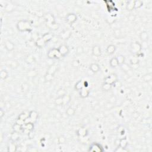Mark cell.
I'll list each match as a JSON object with an SVG mask.
<instances>
[{
  "mask_svg": "<svg viewBox=\"0 0 152 152\" xmlns=\"http://www.w3.org/2000/svg\"><path fill=\"white\" fill-rule=\"evenodd\" d=\"M17 28L20 31H30L31 30V25L29 21L20 20L17 23Z\"/></svg>",
  "mask_w": 152,
  "mask_h": 152,
  "instance_id": "1",
  "label": "cell"
},
{
  "mask_svg": "<svg viewBox=\"0 0 152 152\" xmlns=\"http://www.w3.org/2000/svg\"><path fill=\"white\" fill-rule=\"evenodd\" d=\"M45 20H46L47 26L51 29H57L58 28V26L55 22L54 16L50 14H48L45 16Z\"/></svg>",
  "mask_w": 152,
  "mask_h": 152,
  "instance_id": "2",
  "label": "cell"
},
{
  "mask_svg": "<svg viewBox=\"0 0 152 152\" xmlns=\"http://www.w3.org/2000/svg\"><path fill=\"white\" fill-rule=\"evenodd\" d=\"M48 57L49 59H60L62 57L61 55L60 54L58 48H52L49 51L47 54Z\"/></svg>",
  "mask_w": 152,
  "mask_h": 152,
  "instance_id": "3",
  "label": "cell"
},
{
  "mask_svg": "<svg viewBox=\"0 0 152 152\" xmlns=\"http://www.w3.org/2000/svg\"><path fill=\"white\" fill-rule=\"evenodd\" d=\"M70 101V97L67 96V94H64L63 96H60L55 99V103L58 105H62L64 104L67 103Z\"/></svg>",
  "mask_w": 152,
  "mask_h": 152,
  "instance_id": "4",
  "label": "cell"
},
{
  "mask_svg": "<svg viewBox=\"0 0 152 152\" xmlns=\"http://www.w3.org/2000/svg\"><path fill=\"white\" fill-rule=\"evenodd\" d=\"M118 81V76L116 74L112 73L104 79V83L113 85Z\"/></svg>",
  "mask_w": 152,
  "mask_h": 152,
  "instance_id": "5",
  "label": "cell"
},
{
  "mask_svg": "<svg viewBox=\"0 0 152 152\" xmlns=\"http://www.w3.org/2000/svg\"><path fill=\"white\" fill-rule=\"evenodd\" d=\"M38 118V112L35 111H32L29 112V117L27 118L25 121H24V122L34 123L36 121Z\"/></svg>",
  "mask_w": 152,
  "mask_h": 152,
  "instance_id": "6",
  "label": "cell"
},
{
  "mask_svg": "<svg viewBox=\"0 0 152 152\" xmlns=\"http://www.w3.org/2000/svg\"><path fill=\"white\" fill-rule=\"evenodd\" d=\"M88 151L93 152H103L104 151V149L100 144L93 143L92 144L90 145Z\"/></svg>",
  "mask_w": 152,
  "mask_h": 152,
  "instance_id": "7",
  "label": "cell"
},
{
  "mask_svg": "<svg viewBox=\"0 0 152 152\" xmlns=\"http://www.w3.org/2000/svg\"><path fill=\"white\" fill-rule=\"evenodd\" d=\"M130 48H131V51L134 54H137L140 52L142 48V45L138 42H132L130 45Z\"/></svg>",
  "mask_w": 152,
  "mask_h": 152,
  "instance_id": "8",
  "label": "cell"
},
{
  "mask_svg": "<svg viewBox=\"0 0 152 152\" xmlns=\"http://www.w3.org/2000/svg\"><path fill=\"white\" fill-rule=\"evenodd\" d=\"M60 54L61 55L62 57H64L69 53L70 49L68 46L66 45H61L59 46L58 48Z\"/></svg>",
  "mask_w": 152,
  "mask_h": 152,
  "instance_id": "9",
  "label": "cell"
},
{
  "mask_svg": "<svg viewBox=\"0 0 152 152\" xmlns=\"http://www.w3.org/2000/svg\"><path fill=\"white\" fill-rule=\"evenodd\" d=\"M77 19V16L74 13L68 14L67 15L66 17H65V20L70 24H72V23L76 21Z\"/></svg>",
  "mask_w": 152,
  "mask_h": 152,
  "instance_id": "10",
  "label": "cell"
},
{
  "mask_svg": "<svg viewBox=\"0 0 152 152\" xmlns=\"http://www.w3.org/2000/svg\"><path fill=\"white\" fill-rule=\"evenodd\" d=\"M102 51H101V46L99 45H94L92 48V54L94 56L99 57L101 55Z\"/></svg>",
  "mask_w": 152,
  "mask_h": 152,
  "instance_id": "11",
  "label": "cell"
},
{
  "mask_svg": "<svg viewBox=\"0 0 152 152\" xmlns=\"http://www.w3.org/2000/svg\"><path fill=\"white\" fill-rule=\"evenodd\" d=\"M80 96L82 98H86L89 96L90 94V90L87 89L86 87H83L81 90H80Z\"/></svg>",
  "mask_w": 152,
  "mask_h": 152,
  "instance_id": "12",
  "label": "cell"
},
{
  "mask_svg": "<svg viewBox=\"0 0 152 152\" xmlns=\"http://www.w3.org/2000/svg\"><path fill=\"white\" fill-rule=\"evenodd\" d=\"M88 133V131L86 128H84V127H81V128H79V130L77 131V134L79 136L82 137H84L86 135H87Z\"/></svg>",
  "mask_w": 152,
  "mask_h": 152,
  "instance_id": "13",
  "label": "cell"
},
{
  "mask_svg": "<svg viewBox=\"0 0 152 152\" xmlns=\"http://www.w3.org/2000/svg\"><path fill=\"white\" fill-rule=\"evenodd\" d=\"M46 42H45V41H44V39H43L42 38H38V39H36V41H35V44H36V46H37V47L40 48H43V46L46 45Z\"/></svg>",
  "mask_w": 152,
  "mask_h": 152,
  "instance_id": "14",
  "label": "cell"
},
{
  "mask_svg": "<svg viewBox=\"0 0 152 152\" xmlns=\"http://www.w3.org/2000/svg\"><path fill=\"white\" fill-rule=\"evenodd\" d=\"M4 46L5 49L8 51H13L14 49V45L10 41H7L4 43Z\"/></svg>",
  "mask_w": 152,
  "mask_h": 152,
  "instance_id": "15",
  "label": "cell"
},
{
  "mask_svg": "<svg viewBox=\"0 0 152 152\" xmlns=\"http://www.w3.org/2000/svg\"><path fill=\"white\" fill-rule=\"evenodd\" d=\"M90 69L94 73H96L100 70V67L96 63H92L90 65Z\"/></svg>",
  "mask_w": 152,
  "mask_h": 152,
  "instance_id": "16",
  "label": "cell"
},
{
  "mask_svg": "<svg viewBox=\"0 0 152 152\" xmlns=\"http://www.w3.org/2000/svg\"><path fill=\"white\" fill-rule=\"evenodd\" d=\"M15 142H12V143H10L8 145V147H7V151L9 152H15L17 151V146L16 145V144L14 143Z\"/></svg>",
  "mask_w": 152,
  "mask_h": 152,
  "instance_id": "17",
  "label": "cell"
},
{
  "mask_svg": "<svg viewBox=\"0 0 152 152\" xmlns=\"http://www.w3.org/2000/svg\"><path fill=\"white\" fill-rule=\"evenodd\" d=\"M116 49V46L114 45H110L106 48V52H107L108 54L112 55L115 52Z\"/></svg>",
  "mask_w": 152,
  "mask_h": 152,
  "instance_id": "18",
  "label": "cell"
},
{
  "mask_svg": "<svg viewBox=\"0 0 152 152\" xmlns=\"http://www.w3.org/2000/svg\"><path fill=\"white\" fill-rule=\"evenodd\" d=\"M128 141L126 138H122V139L120 140V142H119V146L120 147L124 148L126 149L128 146Z\"/></svg>",
  "mask_w": 152,
  "mask_h": 152,
  "instance_id": "19",
  "label": "cell"
},
{
  "mask_svg": "<svg viewBox=\"0 0 152 152\" xmlns=\"http://www.w3.org/2000/svg\"><path fill=\"white\" fill-rule=\"evenodd\" d=\"M140 38L143 42H147L149 39V35L147 31H142L140 35Z\"/></svg>",
  "mask_w": 152,
  "mask_h": 152,
  "instance_id": "20",
  "label": "cell"
},
{
  "mask_svg": "<svg viewBox=\"0 0 152 152\" xmlns=\"http://www.w3.org/2000/svg\"><path fill=\"white\" fill-rule=\"evenodd\" d=\"M83 87H84V81H83L82 80L79 81H78L77 83L75 84V86H74L75 89H76V90H77V91H80V90H81Z\"/></svg>",
  "mask_w": 152,
  "mask_h": 152,
  "instance_id": "21",
  "label": "cell"
},
{
  "mask_svg": "<svg viewBox=\"0 0 152 152\" xmlns=\"http://www.w3.org/2000/svg\"><path fill=\"white\" fill-rule=\"evenodd\" d=\"M126 9L128 11H132L134 9V1L131 0L127 2L126 5Z\"/></svg>",
  "mask_w": 152,
  "mask_h": 152,
  "instance_id": "22",
  "label": "cell"
},
{
  "mask_svg": "<svg viewBox=\"0 0 152 152\" xmlns=\"http://www.w3.org/2000/svg\"><path fill=\"white\" fill-rule=\"evenodd\" d=\"M20 138V135H19V132H16V131H14L13 133L11 135V140L13 142H17V140Z\"/></svg>",
  "mask_w": 152,
  "mask_h": 152,
  "instance_id": "23",
  "label": "cell"
},
{
  "mask_svg": "<svg viewBox=\"0 0 152 152\" xmlns=\"http://www.w3.org/2000/svg\"><path fill=\"white\" fill-rule=\"evenodd\" d=\"M109 64H110L111 67L112 68H115V67H118L119 65L118 62V60L116 57H113L112 58L111 60L109 61Z\"/></svg>",
  "mask_w": 152,
  "mask_h": 152,
  "instance_id": "24",
  "label": "cell"
},
{
  "mask_svg": "<svg viewBox=\"0 0 152 152\" xmlns=\"http://www.w3.org/2000/svg\"><path fill=\"white\" fill-rule=\"evenodd\" d=\"M42 38L44 39L45 42H48L52 39L53 35H52L51 33H45L44 35L42 36Z\"/></svg>",
  "mask_w": 152,
  "mask_h": 152,
  "instance_id": "25",
  "label": "cell"
},
{
  "mask_svg": "<svg viewBox=\"0 0 152 152\" xmlns=\"http://www.w3.org/2000/svg\"><path fill=\"white\" fill-rule=\"evenodd\" d=\"M57 67L56 65H51V66H50L49 67V68L47 70V73H49V74H53L54 75L56 71H57Z\"/></svg>",
  "mask_w": 152,
  "mask_h": 152,
  "instance_id": "26",
  "label": "cell"
},
{
  "mask_svg": "<svg viewBox=\"0 0 152 152\" xmlns=\"http://www.w3.org/2000/svg\"><path fill=\"white\" fill-rule=\"evenodd\" d=\"M9 77V72L5 70H2L0 72V77L2 80H5Z\"/></svg>",
  "mask_w": 152,
  "mask_h": 152,
  "instance_id": "27",
  "label": "cell"
},
{
  "mask_svg": "<svg viewBox=\"0 0 152 152\" xmlns=\"http://www.w3.org/2000/svg\"><path fill=\"white\" fill-rule=\"evenodd\" d=\"M75 113H76V110H75L73 108H71V107L68 108L66 111L67 115L70 116L74 115L75 114Z\"/></svg>",
  "mask_w": 152,
  "mask_h": 152,
  "instance_id": "28",
  "label": "cell"
},
{
  "mask_svg": "<svg viewBox=\"0 0 152 152\" xmlns=\"http://www.w3.org/2000/svg\"><path fill=\"white\" fill-rule=\"evenodd\" d=\"M29 113H27V112H24L23 113H21L20 115L19 116L18 118L20 119V120H23V121H25L29 117Z\"/></svg>",
  "mask_w": 152,
  "mask_h": 152,
  "instance_id": "29",
  "label": "cell"
},
{
  "mask_svg": "<svg viewBox=\"0 0 152 152\" xmlns=\"http://www.w3.org/2000/svg\"><path fill=\"white\" fill-rule=\"evenodd\" d=\"M14 9V5L12 4H9L6 5L5 7V11L10 13V12L13 11Z\"/></svg>",
  "mask_w": 152,
  "mask_h": 152,
  "instance_id": "30",
  "label": "cell"
},
{
  "mask_svg": "<svg viewBox=\"0 0 152 152\" xmlns=\"http://www.w3.org/2000/svg\"><path fill=\"white\" fill-rule=\"evenodd\" d=\"M143 5V2L140 0H137V1H134V9H139V8L142 7Z\"/></svg>",
  "mask_w": 152,
  "mask_h": 152,
  "instance_id": "31",
  "label": "cell"
},
{
  "mask_svg": "<svg viewBox=\"0 0 152 152\" xmlns=\"http://www.w3.org/2000/svg\"><path fill=\"white\" fill-rule=\"evenodd\" d=\"M13 128L14 131H16V132H20L21 130H22V125H19V124L15 123L14 125L13 126Z\"/></svg>",
  "mask_w": 152,
  "mask_h": 152,
  "instance_id": "32",
  "label": "cell"
},
{
  "mask_svg": "<svg viewBox=\"0 0 152 152\" xmlns=\"http://www.w3.org/2000/svg\"><path fill=\"white\" fill-rule=\"evenodd\" d=\"M116 58H117L118 62V64L120 65H121L122 64H124V63H125V57H124V56L120 55L118 57H116Z\"/></svg>",
  "mask_w": 152,
  "mask_h": 152,
  "instance_id": "33",
  "label": "cell"
},
{
  "mask_svg": "<svg viewBox=\"0 0 152 152\" xmlns=\"http://www.w3.org/2000/svg\"><path fill=\"white\" fill-rule=\"evenodd\" d=\"M54 75L51 74H49L46 72V74L45 76V80L46 81H51L54 79Z\"/></svg>",
  "mask_w": 152,
  "mask_h": 152,
  "instance_id": "34",
  "label": "cell"
},
{
  "mask_svg": "<svg viewBox=\"0 0 152 152\" xmlns=\"http://www.w3.org/2000/svg\"><path fill=\"white\" fill-rule=\"evenodd\" d=\"M121 66L122 70L124 71H130L131 70V67L127 64H126V63H124V64L121 65Z\"/></svg>",
  "mask_w": 152,
  "mask_h": 152,
  "instance_id": "35",
  "label": "cell"
},
{
  "mask_svg": "<svg viewBox=\"0 0 152 152\" xmlns=\"http://www.w3.org/2000/svg\"><path fill=\"white\" fill-rule=\"evenodd\" d=\"M112 85L110 84H108V83H104L103 84H102V89L103 90H105V91H108V90H111V89L112 88Z\"/></svg>",
  "mask_w": 152,
  "mask_h": 152,
  "instance_id": "36",
  "label": "cell"
},
{
  "mask_svg": "<svg viewBox=\"0 0 152 152\" xmlns=\"http://www.w3.org/2000/svg\"><path fill=\"white\" fill-rule=\"evenodd\" d=\"M21 90H22L23 92L26 93L29 90V85L27 83H24L21 86Z\"/></svg>",
  "mask_w": 152,
  "mask_h": 152,
  "instance_id": "37",
  "label": "cell"
},
{
  "mask_svg": "<svg viewBox=\"0 0 152 152\" xmlns=\"http://www.w3.org/2000/svg\"><path fill=\"white\" fill-rule=\"evenodd\" d=\"M143 79L145 81H151L152 79V74L151 73L147 74H146L145 76H144Z\"/></svg>",
  "mask_w": 152,
  "mask_h": 152,
  "instance_id": "38",
  "label": "cell"
},
{
  "mask_svg": "<svg viewBox=\"0 0 152 152\" xmlns=\"http://www.w3.org/2000/svg\"><path fill=\"white\" fill-rule=\"evenodd\" d=\"M130 62L132 65H139V60H138L137 58H132L130 60Z\"/></svg>",
  "mask_w": 152,
  "mask_h": 152,
  "instance_id": "39",
  "label": "cell"
},
{
  "mask_svg": "<svg viewBox=\"0 0 152 152\" xmlns=\"http://www.w3.org/2000/svg\"><path fill=\"white\" fill-rule=\"evenodd\" d=\"M115 152H128V150H127L126 149H124V148H122L120 146H118L116 149L115 150Z\"/></svg>",
  "mask_w": 152,
  "mask_h": 152,
  "instance_id": "40",
  "label": "cell"
},
{
  "mask_svg": "<svg viewBox=\"0 0 152 152\" xmlns=\"http://www.w3.org/2000/svg\"><path fill=\"white\" fill-rule=\"evenodd\" d=\"M26 44L27 46H29V47H32L34 45H36V44H35V42L33 40H30L27 41Z\"/></svg>",
  "mask_w": 152,
  "mask_h": 152,
  "instance_id": "41",
  "label": "cell"
},
{
  "mask_svg": "<svg viewBox=\"0 0 152 152\" xmlns=\"http://www.w3.org/2000/svg\"><path fill=\"white\" fill-rule=\"evenodd\" d=\"M33 60H34L33 57H31V56L27 57L26 59V62L27 63H29V64H31V63H32L33 62Z\"/></svg>",
  "mask_w": 152,
  "mask_h": 152,
  "instance_id": "42",
  "label": "cell"
},
{
  "mask_svg": "<svg viewBox=\"0 0 152 152\" xmlns=\"http://www.w3.org/2000/svg\"><path fill=\"white\" fill-rule=\"evenodd\" d=\"M58 142L60 143L63 144L65 142V139L64 136H60L58 138Z\"/></svg>",
  "mask_w": 152,
  "mask_h": 152,
  "instance_id": "43",
  "label": "cell"
},
{
  "mask_svg": "<svg viewBox=\"0 0 152 152\" xmlns=\"http://www.w3.org/2000/svg\"><path fill=\"white\" fill-rule=\"evenodd\" d=\"M4 115H5L4 111L3 110L2 108H1V109H0V118H2V117L4 116Z\"/></svg>",
  "mask_w": 152,
  "mask_h": 152,
  "instance_id": "44",
  "label": "cell"
},
{
  "mask_svg": "<svg viewBox=\"0 0 152 152\" xmlns=\"http://www.w3.org/2000/svg\"><path fill=\"white\" fill-rule=\"evenodd\" d=\"M72 65H73V67H77L78 65H79V61H77V60H74V61H73V62H72Z\"/></svg>",
  "mask_w": 152,
  "mask_h": 152,
  "instance_id": "45",
  "label": "cell"
}]
</instances>
